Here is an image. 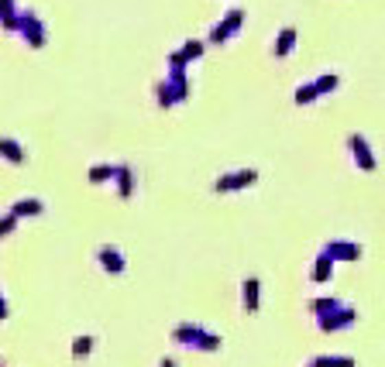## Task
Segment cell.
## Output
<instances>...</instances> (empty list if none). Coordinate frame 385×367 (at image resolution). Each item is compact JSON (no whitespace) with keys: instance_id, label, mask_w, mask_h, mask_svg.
<instances>
[{"instance_id":"2","label":"cell","mask_w":385,"mask_h":367,"mask_svg":"<svg viewBox=\"0 0 385 367\" xmlns=\"http://www.w3.org/2000/svg\"><path fill=\"white\" fill-rule=\"evenodd\" d=\"M292 42H296V31H292V28H285V31H282V38H279V45H275V55H285V52L292 49Z\"/></svg>"},{"instance_id":"1","label":"cell","mask_w":385,"mask_h":367,"mask_svg":"<svg viewBox=\"0 0 385 367\" xmlns=\"http://www.w3.org/2000/svg\"><path fill=\"white\" fill-rule=\"evenodd\" d=\"M351 151H354V158L361 162V168H371V165H375L371 155H368V148H364V138H351Z\"/></svg>"}]
</instances>
